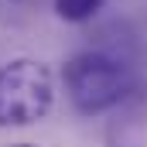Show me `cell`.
Returning a JSON list of instances; mask_svg holds the SVG:
<instances>
[{
    "label": "cell",
    "instance_id": "3",
    "mask_svg": "<svg viewBox=\"0 0 147 147\" xmlns=\"http://www.w3.org/2000/svg\"><path fill=\"white\" fill-rule=\"evenodd\" d=\"M106 147H147V82H140L116 110L106 113Z\"/></svg>",
    "mask_w": 147,
    "mask_h": 147
},
{
    "label": "cell",
    "instance_id": "5",
    "mask_svg": "<svg viewBox=\"0 0 147 147\" xmlns=\"http://www.w3.org/2000/svg\"><path fill=\"white\" fill-rule=\"evenodd\" d=\"M10 147H34V144H10Z\"/></svg>",
    "mask_w": 147,
    "mask_h": 147
},
{
    "label": "cell",
    "instance_id": "4",
    "mask_svg": "<svg viewBox=\"0 0 147 147\" xmlns=\"http://www.w3.org/2000/svg\"><path fill=\"white\" fill-rule=\"evenodd\" d=\"M51 7H55L58 21H65V24H86V21H92L106 7V0H55Z\"/></svg>",
    "mask_w": 147,
    "mask_h": 147
},
{
    "label": "cell",
    "instance_id": "1",
    "mask_svg": "<svg viewBox=\"0 0 147 147\" xmlns=\"http://www.w3.org/2000/svg\"><path fill=\"white\" fill-rule=\"evenodd\" d=\"M62 82H65V96L79 116H106L144 79L123 55L89 48V51H79L65 62Z\"/></svg>",
    "mask_w": 147,
    "mask_h": 147
},
{
    "label": "cell",
    "instance_id": "2",
    "mask_svg": "<svg viewBox=\"0 0 147 147\" xmlns=\"http://www.w3.org/2000/svg\"><path fill=\"white\" fill-rule=\"evenodd\" d=\"M55 110V72L41 58H10L0 65V130L41 123Z\"/></svg>",
    "mask_w": 147,
    "mask_h": 147
}]
</instances>
